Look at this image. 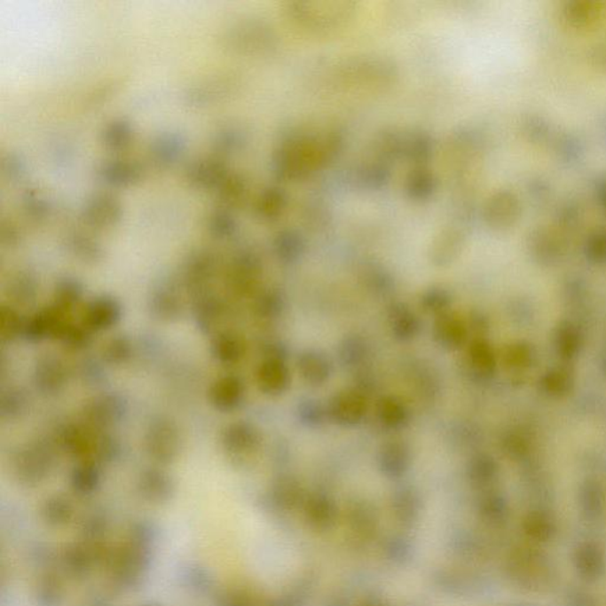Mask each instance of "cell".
Wrapping results in <instances>:
<instances>
[{
    "mask_svg": "<svg viewBox=\"0 0 606 606\" xmlns=\"http://www.w3.org/2000/svg\"><path fill=\"white\" fill-rule=\"evenodd\" d=\"M296 370L307 385L321 388L331 381L334 374V363L322 350L307 349L297 356Z\"/></svg>",
    "mask_w": 606,
    "mask_h": 606,
    "instance_id": "obj_14",
    "label": "cell"
},
{
    "mask_svg": "<svg viewBox=\"0 0 606 606\" xmlns=\"http://www.w3.org/2000/svg\"><path fill=\"white\" fill-rule=\"evenodd\" d=\"M22 240V230L12 218H3L0 222V240L3 246L16 247Z\"/></svg>",
    "mask_w": 606,
    "mask_h": 606,
    "instance_id": "obj_50",
    "label": "cell"
},
{
    "mask_svg": "<svg viewBox=\"0 0 606 606\" xmlns=\"http://www.w3.org/2000/svg\"><path fill=\"white\" fill-rule=\"evenodd\" d=\"M437 190V177L427 168H414L406 177V196L414 203H427L435 197Z\"/></svg>",
    "mask_w": 606,
    "mask_h": 606,
    "instance_id": "obj_33",
    "label": "cell"
},
{
    "mask_svg": "<svg viewBox=\"0 0 606 606\" xmlns=\"http://www.w3.org/2000/svg\"><path fill=\"white\" fill-rule=\"evenodd\" d=\"M249 144V134L243 126L237 123L219 125L211 136V148L214 155L225 159L240 154Z\"/></svg>",
    "mask_w": 606,
    "mask_h": 606,
    "instance_id": "obj_20",
    "label": "cell"
},
{
    "mask_svg": "<svg viewBox=\"0 0 606 606\" xmlns=\"http://www.w3.org/2000/svg\"><path fill=\"white\" fill-rule=\"evenodd\" d=\"M326 406L328 421L346 429L363 424L370 409L367 396L359 389H345L336 392Z\"/></svg>",
    "mask_w": 606,
    "mask_h": 606,
    "instance_id": "obj_8",
    "label": "cell"
},
{
    "mask_svg": "<svg viewBox=\"0 0 606 606\" xmlns=\"http://www.w3.org/2000/svg\"><path fill=\"white\" fill-rule=\"evenodd\" d=\"M390 333L396 342L407 343L416 340L421 332V321L409 304L393 303L386 311Z\"/></svg>",
    "mask_w": 606,
    "mask_h": 606,
    "instance_id": "obj_16",
    "label": "cell"
},
{
    "mask_svg": "<svg viewBox=\"0 0 606 606\" xmlns=\"http://www.w3.org/2000/svg\"><path fill=\"white\" fill-rule=\"evenodd\" d=\"M285 12L299 29L328 35L350 26L357 16L358 5L353 2H292L287 3Z\"/></svg>",
    "mask_w": 606,
    "mask_h": 606,
    "instance_id": "obj_2",
    "label": "cell"
},
{
    "mask_svg": "<svg viewBox=\"0 0 606 606\" xmlns=\"http://www.w3.org/2000/svg\"><path fill=\"white\" fill-rule=\"evenodd\" d=\"M125 209L120 198L112 191H98L81 204L79 218L87 228L107 230L122 221Z\"/></svg>",
    "mask_w": 606,
    "mask_h": 606,
    "instance_id": "obj_6",
    "label": "cell"
},
{
    "mask_svg": "<svg viewBox=\"0 0 606 606\" xmlns=\"http://www.w3.org/2000/svg\"><path fill=\"white\" fill-rule=\"evenodd\" d=\"M370 357V346L363 336L350 335L342 340L339 346L340 363L349 370H357L366 364Z\"/></svg>",
    "mask_w": 606,
    "mask_h": 606,
    "instance_id": "obj_37",
    "label": "cell"
},
{
    "mask_svg": "<svg viewBox=\"0 0 606 606\" xmlns=\"http://www.w3.org/2000/svg\"><path fill=\"white\" fill-rule=\"evenodd\" d=\"M392 172L389 164L374 161L365 162L354 169L352 182L357 189L374 193L382 191L391 182Z\"/></svg>",
    "mask_w": 606,
    "mask_h": 606,
    "instance_id": "obj_27",
    "label": "cell"
},
{
    "mask_svg": "<svg viewBox=\"0 0 606 606\" xmlns=\"http://www.w3.org/2000/svg\"><path fill=\"white\" fill-rule=\"evenodd\" d=\"M301 221L311 232H324L331 224L332 215L326 205L317 201H308L301 209Z\"/></svg>",
    "mask_w": 606,
    "mask_h": 606,
    "instance_id": "obj_43",
    "label": "cell"
},
{
    "mask_svg": "<svg viewBox=\"0 0 606 606\" xmlns=\"http://www.w3.org/2000/svg\"><path fill=\"white\" fill-rule=\"evenodd\" d=\"M286 308L285 297L281 295V293L276 292V290H271V292L265 293L264 296L261 297L260 303H258V314L264 319H278L281 317L283 311Z\"/></svg>",
    "mask_w": 606,
    "mask_h": 606,
    "instance_id": "obj_48",
    "label": "cell"
},
{
    "mask_svg": "<svg viewBox=\"0 0 606 606\" xmlns=\"http://www.w3.org/2000/svg\"><path fill=\"white\" fill-rule=\"evenodd\" d=\"M136 134V126L130 119L125 116H115L101 127L98 139L106 150L122 152L134 143Z\"/></svg>",
    "mask_w": 606,
    "mask_h": 606,
    "instance_id": "obj_24",
    "label": "cell"
},
{
    "mask_svg": "<svg viewBox=\"0 0 606 606\" xmlns=\"http://www.w3.org/2000/svg\"><path fill=\"white\" fill-rule=\"evenodd\" d=\"M467 475L471 484L477 488H484L494 480L496 467L489 457L475 456L468 464Z\"/></svg>",
    "mask_w": 606,
    "mask_h": 606,
    "instance_id": "obj_42",
    "label": "cell"
},
{
    "mask_svg": "<svg viewBox=\"0 0 606 606\" xmlns=\"http://www.w3.org/2000/svg\"><path fill=\"white\" fill-rule=\"evenodd\" d=\"M187 138L177 130H162L151 138L147 146L148 161L153 168L166 171L178 165L185 157Z\"/></svg>",
    "mask_w": 606,
    "mask_h": 606,
    "instance_id": "obj_10",
    "label": "cell"
},
{
    "mask_svg": "<svg viewBox=\"0 0 606 606\" xmlns=\"http://www.w3.org/2000/svg\"><path fill=\"white\" fill-rule=\"evenodd\" d=\"M523 533L533 545H545L551 542L558 533L555 520L548 513L533 510L523 517Z\"/></svg>",
    "mask_w": 606,
    "mask_h": 606,
    "instance_id": "obj_31",
    "label": "cell"
},
{
    "mask_svg": "<svg viewBox=\"0 0 606 606\" xmlns=\"http://www.w3.org/2000/svg\"><path fill=\"white\" fill-rule=\"evenodd\" d=\"M205 230L214 240H229L240 232V221L233 209L218 205L205 217Z\"/></svg>",
    "mask_w": 606,
    "mask_h": 606,
    "instance_id": "obj_30",
    "label": "cell"
},
{
    "mask_svg": "<svg viewBox=\"0 0 606 606\" xmlns=\"http://www.w3.org/2000/svg\"><path fill=\"white\" fill-rule=\"evenodd\" d=\"M468 365L470 371L478 377H485L492 374L495 366L494 354L491 347L484 340H475L468 347Z\"/></svg>",
    "mask_w": 606,
    "mask_h": 606,
    "instance_id": "obj_39",
    "label": "cell"
},
{
    "mask_svg": "<svg viewBox=\"0 0 606 606\" xmlns=\"http://www.w3.org/2000/svg\"><path fill=\"white\" fill-rule=\"evenodd\" d=\"M453 303V296L448 288L442 286H432L424 290L421 295V310L432 317L437 318L449 313Z\"/></svg>",
    "mask_w": 606,
    "mask_h": 606,
    "instance_id": "obj_38",
    "label": "cell"
},
{
    "mask_svg": "<svg viewBox=\"0 0 606 606\" xmlns=\"http://www.w3.org/2000/svg\"><path fill=\"white\" fill-rule=\"evenodd\" d=\"M230 272H232V279L240 286L250 288L261 276V257L251 248H240L233 255Z\"/></svg>",
    "mask_w": 606,
    "mask_h": 606,
    "instance_id": "obj_28",
    "label": "cell"
},
{
    "mask_svg": "<svg viewBox=\"0 0 606 606\" xmlns=\"http://www.w3.org/2000/svg\"><path fill=\"white\" fill-rule=\"evenodd\" d=\"M257 382L268 396H281L288 391L292 382L290 368L281 353L269 354L257 370Z\"/></svg>",
    "mask_w": 606,
    "mask_h": 606,
    "instance_id": "obj_13",
    "label": "cell"
},
{
    "mask_svg": "<svg viewBox=\"0 0 606 606\" xmlns=\"http://www.w3.org/2000/svg\"><path fill=\"white\" fill-rule=\"evenodd\" d=\"M421 499L413 488L404 487L395 492L391 500L393 517L398 523L410 524L417 519L420 514Z\"/></svg>",
    "mask_w": 606,
    "mask_h": 606,
    "instance_id": "obj_35",
    "label": "cell"
},
{
    "mask_svg": "<svg viewBox=\"0 0 606 606\" xmlns=\"http://www.w3.org/2000/svg\"><path fill=\"white\" fill-rule=\"evenodd\" d=\"M361 278H363L367 288L377 294L389 293L393 286L391 274L382 265L365 264L363 271H361Z\"/></svg>",
    "mask_w": 606,
    "mask_h": 606,
    "instance_id": "obj_46",
    "label": "cell"
},
{
    "mask_svg": "<svg viewBox=\"0 0 606 606\" xmlns=\"http://www.w3.org/2000/svg\"><path fill=\"white\" fill-rule=\"evenodd\" d=\"M506 571L509 579L528 591L547 590L555 584V566L535 546H517L506 559Z\"/></svg>",
    "mask_w": 606,
    "mask_h": 606,
    "instance_id": "obj_3",
    "label": "cell"
},
{
    "mask_svg": "<svg viewBox=\"0 0 606 606\" xmlns=\"http://www.w3.org/2000/svg\"><path fill=\"white\" fill-rule=\"evenodd\" d=\"M346 523L354 540L366 544L374 537L377 531V515L367 502H350L346 510Z\"/></svg>",
    "mask_w": 606,
    "mask_h": 606,
    "instance_id": "obj_21",
    "label": "cell"
},
{
    "mask_svg": "<svg viewBox=\"0 0 606 606\" xmlns=\"http://www.w3.org/2000/svg\"><path fill=\"white\" fill-rule=\"evenodd\" d=\"M289 198L279 186H267L257 194L254 201L255 217L264 223L278 222L288 208Z\"/></svg>",
    "mask_w": 606,
    "mask_h": 606,
    "instance_id": "obj_25",
    "label": "cell"
},
{
    "mask_svg": "<svg viewBox=\"0 0 606 606\" xmlns=\"http://www.w3.org/2000/svg\"><path fill=\"white\" fill-rule=\"evenodd\" d=\"M404 133L398 132L395 129H386L378 133L372 143V152H374L377 161H390L403 158Z\"/></svg>",
    "mask_w": 606,
    "mask_h": 606,
    "instance_id": "obj_36",
    "label": "cell"
},
{
    "mask_svg": "<svg viewBox=\"0 0 606 606\" xmlns=\"http://www.w3.org/2000/svg\"><path fill=\"white\" fill-rule=\"evenodd\" d=\"M512 201L506 193L495 194L485 207V221L492 226L505 225L509 221Z\"/></svg>",
    "mask_w": 606,
    "mask_h": 606,
    "instance_id": "obj_47",
    "label": "cell"
},
{
    "mask_svg": "<svg viewBox=\"0 0 606 606\" xmlns=\"http://www.w3.org/2000/svg\"><path fill=\"white\" fill-rule=\"evenodd\" d=\"M478 514L482 521L489 526L499 527L505 523L508 517V507L501 496L489 494L478 503Z\"/></svg>",
    "mask_w": 606,
    "mask_h": 606,
    "instance_id": "obj_41",
    "label": "cell"
},
{
    "mask_svg": "<svg viewBox=\"0 0 606 606\" xmlns=\"http://www.w3.org/2000/svg\"><path fill=\"white\" fill-rule=\"evenodd\" d=\"M232 171L225 159L212 154L187 162L183 176L191 189L215 194Z\"/></svg>",
    "mask_w": 606,
    "mask_h": 606,
    "instance_id": "obj_9",
    "label": "cell"
},
{
    "mask_svg": "<svg viewBox=\"0 0 606 606\" xmlns=\"http://www.w3.org/2000/svg\"><path fill=\"white\" fill-rule=\"evenodd\" d=\"M361 606H385V605L382 604V602L375 601V599H374H374H371V601L365 602L364 604Z\"/></svg>",
    "mask_w": 606,
    "mask_h": 606,
    "instance_id": "obj_52",
    "label": "cell"
},
{
    "mask_svg": "<svg viewBox=\"0 0 606 606\" xmlns=\"http://www.w3.org/2000/svg\"><path fill=\"white\" fill-rule=\"evenodd\" d=\"M95 179L109 189H129L143 182L146 168L140 161L126 157L104 159L95 166Z\"/></svg>",
    "mask_w": 606,
    "mask_h": 606,
    "instance_id": "obj_7",
    "label": "cell"
},
{
    "mask_svg": "<svg viewBox=\"0 0 606 606\" xmlns=\"http://www.w3.org/2000/svg\"><path fill=\"white\" fill-rule=\"evenodd\" d=\"M29 161L22 152L16 150L6 151L2 155V161H0V172H2V178L9 184H20L26 179L28 173H29Z\"/></svg>",
    "mask_w": 606,
    "mask_h": 606,
    "instance_id": "obj_40",
    "label": "cell"
},
{
    "mask_svg": "<svg viewBox=\"0 0 606 606\" xmlns=\"http://www.w3.org/2000/svg\"><path fill=\"white\" fill-rule=\"evenodd\" d=\"M230 88L232 83L223 77L201 81L184 91L183 101L191 108L209 107L221 102L230 93Z\"/></svg>",
    "mask_w": 606,
    "mask_h": 606,
    "instance_id": "obj_19",
    "label": "cell"
},
{
    "mask_svg": "<svg viewBox=\"0 0 606 606\" xmlns=\"http://www.w3.org/2000/svg\"><path fill=\"white\" fill-rule=\"evenodd\" d=\"M225 48L240 55L271 54L278 45V35L267 20L244 17L232 22L223 35Z\"/></svg>",
    "mask_w": 606,
    "mask_h": 606,
    "instance_id": "obj_4",
    "label": "cell"
},
{
    "mask_svg": "<svg viewBox=\"0 0 606 606\" xmlns=\"http://www.w3.org/2000/svg\"><path fill=\"white\" fill-rule=\"evenodd\" d=\"M279 505L286 509H295L303 506L308 496L304 495L303 485L296 478L286 477L279 482L276 491Z\"/></svg>",
    "mask_w": 606,
    "mask_h": 606,
    "instance_id": "obj_44",
    "label": "cell"
},
{
    "mask_svg": "<svg viewBox=\"0 0 606 606\" xmlns=\"http://www.w3.org/2000/svg\"><path fill=\"white\" fill-rule=\"evenodd\" d=\"M567 606H599V602L590 592L576 590L567 595Z\"/></svg>",
    "mask_w": 606,
    "mask_h": 606,
    "instance_id": "obj_51",
    "label": "cell"
},
{
    "mask_svg": "<svg viewBox=\"0 0 606 606\" xmlns=\"http://www.w3.org/2000/svg\"><path fill=\"white\" fill-rule=\"evenodd\" d=\"M248 193H249V180L242 172L232 169L219 189L216 191L215 196L221 203L219 205L233 209L240 207L247 201Z\"/></svg>",
    "mask_w": 606,
    "mask_h": 606,
    "instance_id": "obj_34",
    "label": "cell"
},
{
    "mask_svg": "<svg viewBox=\"0 0 606 606\" xmlns=\"http://www.w3.org/2000/svg\"><path fill=\"white\" fill-rule=\"evenodd\" d=\"M572 560L578 576L587 583H594L605 574L606 553L598 542H580L574 549Z\"/></svg>",
    "mask_w": 606,
    "mask_h": 606,
    "instance_id": "obj_15",
    "label": "cell"
},
{
    "mask_svg": "<svg viewBox=\"0 0 606 606\" xmlns=\"http://www.w3.org/2000/svg\"><path fill=\"white\" fill-rule=\"evenodd\" d=\"M345 137L338 130L318 136L287 138L272 159V173L282 182H299L328 168L342 154Z\"/></svg>",
    "mask_w": 606,
    "mask_h": 606,
    "instance_id": "obj_1",
    "label": "cell"
},
{
    "mask_svg": "<svg viewBox=\"0 0 606 606\" xmlns=\"http://www.w3.org/2000/svg\"><path fill=\"white\" fill-rule=\"evenodd\" d=\"M466 246V233L459 225L443 228L435 236L429 249V260L437 268H446L455 264Z\"/></svg>",
    "mask_w": 606,
    "mask_h": 606,
    "instance_id": "obj_12",
    "label": "cell"
},
{
    "mask_svg": "<svg viewBox=\"0 0 606 606\" xmlns=\"http://www.w3.org/2000/svg\"><path fill=\"white\" fill-rule=\"evenodd\" d=\"M604 510V498L598 488H587L581 498V512L587 520H598Z\"/></svg>",
    "mask_w": 606,
    "mask_h": 606,
    "instance_id": "obj_49",
    "label": "cell"
},
{
    "mask_svg": "<svg viewBox=\"0 0 606 606\" xmlns=\"http://www.w3.org/2000/svg\"><path fill=\"white\" fill-rule=\"evenodd\" d=\"M434 153L435 140L431 134L424 130L404 134L403 159L413 164L414 168H427Z\"/></svg>",
    "mask_w": 606,
    "mask_h": 606,
    "instance_id": "obj_29",
    "label": "cell"
},
{
    "mask_svg": "<svg viewBox=\"0 0 606 606\" xmlns=\"http://www.w3.org/2000/svg\"><path fill=\"white\" fill-rule=\"evenodd\" d=\"M63 246L79 260L97 262L104 257V247L100 240L83 230H69L63 236Z\"/></svg>",
    "mask_w": 606,
    "mask_h": 606,
    "instance_id": "obj_32",
    "label": "cell"
},
{
    "mask_svg": "<svg viewBox=\"0 0 606 606\" xmlns=\"http://www.w3.org/2000/svg\"><path fill=\"white\" fill-rule=\"evenodd\" d=\"M297 420L310 429H319L328 421L327 406L321 405L318 400L306 399L297 405Z\"/></svg>",
    "mask_w": 606,
    "mask_h": 606,
    "instance_id": "obj_45",
    "label": "cell"
},
{
    "mask_svg": "<svg viewBox=\"0 0 606 606\" xmlns=\"http://www.w3.org/2000/svg\"><path fill=\"white\" fill-rule=\"evenodd\" d=\"M20 209L34 224H45L54 218L56 205L51 194L37 186H29L20 194Z\"/></svg>",
    "mask_w": 606,
    "mask_h": 606,
    "instance_id": "obj_18",
    "label": "cell"
},
{
    "mask_svg": "<svg viewBox=\"0 0 606 606\" xmlns=\"http://www.w3.org/2000/svg\"><path fill=\"white\" fill-rule=\"evenodd\" d=\"M375 418L384 430L402 431L410 424V407L398 396H385L378 400L377 406H375Z\"/></svg>",
    "mask_w": 606,
    "mask_h": 606,
    "instance_id": "obj_22",
    "label": "cell"
},
{
    "mask_svg": "<svg viewBox=\"0 0 606 606\" xmlns=\"http://www.w3.org/2000/svg\"><path fill=\"white\" fill-rule=\"evenodd\" d=\"M304 519L311 528L325 531L331 530L338 519V508L328 495L318 492L308 496L303 505Z\"/></svg>",
    "mask_w": 606,
    "mask_h": 606,
    "instance_id": "obj_23",
    "label": "cell"
},
{
    "mask_svg": "<svg viewBox=\"0 0 606 606\" xmlns=\"http://www.w3.org/2000/svg\"><path fill=\"white\" fill-rule=\"evenodd\" d=\"M432 338L442 350L455 352L468 342L467 324L459 315L449 311L435 319Z\"/></svg>",
    "mask_w": 606,
    "mask_h": 606,
    "instance_id": "obj_17",
    "label": "cell"
},
{
    "mask_svg": "<svg viewBox=\"0 0 606 606\" xmlns=\"http://www.w3.org/2000/svg\"><path fill=\"white\" fill-rule=\"evenodd\" d=\"M413 446L405 439H388L378 450V470L390 480L403 477L413 467Z\"/></svg>",
    "mask_w": 606,
    "mask_h": 606,
    "instance_id": "obj_11",
    "label": "cell"
},
{
    "mask_svg": "<svg viewBox=\"0 0 606 606\" xmlns=\"http://www.w3.org/2000/svg\"><path fill=\"white\" fill-rule=\"evenodd\" d=\"M398 70L389 59L365 58L343 63L336 76L350 86L382 87L395 83Z\"/></svg>",
    "mask_w": 606,
    "mask_h": 606,
    "instance_id": "obj_5",
    "label": "cell"
},
{
    "mask_svg": "<svg viewBox=\"0 0 606 606\" xmlns=\"http://www.w3.org/2000/svg\"><path fill=\"white\" fill-rule=\"evenodd\" d=\"M272 253L279 264L293 265L303 260L307 250L306 239L294 229H283L274 236Z\"/></svg>",
    "mask_w": 606,
    "mask_h": 606,
    "instance_id": "obj_26",
    "label": "cell"
}]
</instances>
